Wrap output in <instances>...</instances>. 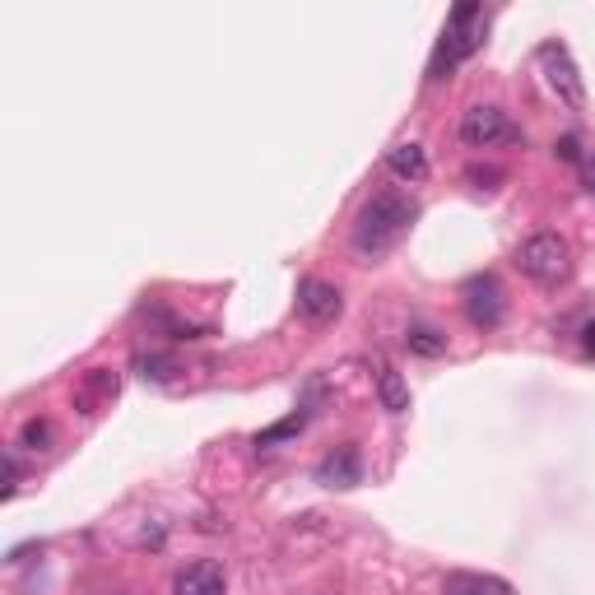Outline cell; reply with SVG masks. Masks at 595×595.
<instances>
[{"label":"cell","mask_w":595,"mask_h":595,"mask_svg":"<svg viewBox=\"0 0 595 595\" xmlns=\"http://www.w3.org/2000/svg\"><path fill=\"white\" fill-rule=\"evenodd\" d=\"M298 428H303V415H293V419H284V423H275V428H266V433L256 438V446H275V442H284V438H293Z\"/></svg>","instance_id":"obj_16"},{"label":"cell","mask_w":595,"mask_h":595,"mask_svg":"<svg viewBox=\"0 0 595 595\" xmlns=\"http://www.w3.org/2000/svg\"><path fill=\"white\" fill-rule=\"evenodd\" d=\"M344 312V298L336 284H326V279H303L298 284V317L312 321V326H330Z\"/></svg>","instance_id":"obj_7"},{"label":"cell","mask_w":595,"mask_h":595,"mask_svg":"<svg viewBox=\"0 0 595 595\" xmlns=\"http://www.w3.org/2000/svg\"><path fill=\"white\" fill-rule=\"evenodd\" d=\"M122 395V377L112 368H89L85 377L75 382V409L79 415H103V409H112V401Z\"/></svg>","instance_id":"obj_6"},{"label":"cell","mask_w":595,"mask_h":595,"mask_svg":"<svg viewBox=\"0 0 595 595\" xmlns=\"http://www.w3.org/2000/svg\"><path fill=\"white\" fill-rule=\"evenodd\" d=\"M387 168L401 181H423L428 177V154L419 144H395V149H387Z\"/></svg>","instance_id":"obj_13"},{"label":"cell","mask_w":595,"mask_h":595,"mask_svg":"<svg viewBox=\"0 0 595 595\" xmlns=\"http://www.w3.org/2000/svg\"><path fill=\"white\" fill-rule=\"evenodd\" d=\"M460 140H466L470 149L521 144V126H511L503 107H470L466 117H460Z\"/></svg>","instance_id":"obj_4"},{"label":"cell","mask_w":595,"mask_h":595,"mask_svg":"<svg viewBox=\"0 0 595 595\" xmlns=\"http://www.w3.org/2000/svg\"><path fill=\"white\" fill-rule=\"evenodd\" d=\"M540 71H544V85H549L558 98H564L568 107H582V75H577V65L568 56L564 42H544L540 47Z\"/></svg>","instance_id":"obj_5"},{"label":"cell","mask_w":595,"mask_h":595,"mask_svg":"<svg viewBox=\"0 0 595 595\" xmlns=\"http://www.w3.org/2000/svg\"><path fill=\"white\" fill-rule=\"evenodd\" d=\"M517 266H521L526 279H535V284L558 289L572 275V246H568V238H558V233H535V238L521 242Z\"/></svg>","instance_id":"obj_3"},{"label":"cell","mask_w":595,"mask_h":595,"mask_svg":"<svg viewBox=\"0 0 595 595\" xmlns=\"http://www.w3.org/2000/svg\"><path fill=\"white\" fill-rule=\"evenodd\" d=\"M582 181H586V191L595 195V154H586V159H582Z\"/></svg>","instance_id":"obj_20"},{"label":"cell","mask_w":595,"mask_h":595,"mask_svg":"<svg viewBox=\"0 0 595 595\" xmlns=\"http://www.w3.org/2000/svg\"><path fill=\"white\" fill-rule=\"evenodd\" d=\"M405 344H409V354H419V358H442L446 354V336H438L433 326H409Z\"/></svg>","instance_id":"obj_14"},{"label":"cell","mask_w":595,"mask_h":595,"mask_svg":"<svg viewBox=\"0 0 595 595\" xmlns=\"http://www.w3.org/2000/svg\"><path fill=\"white\" fill-rule=\"evenodd\" d=\"M140 368H144V377H168L173 358H140Z\"/></svg>","instance_id":"obj_18"},{"label":"cell","mask_w":595,"mask_h":595,"mask_svg":"<svg viewBox=\"0 0 595 595\" xmlns=\"http://www.w3.org/2000/svg\"><path fill=\"white\" fill-rule=\"evenodd\" d=\"M20 446H28V452H47V446H52V423H47V419H28L24 433H20Z\"/></svg>","instance_id":"obj_15"},{"label":"cell","mask_w":595,"mask_h":595,"mask_svg":"<svg viewBox=\"0 0 595 595\" xmlns=\"http://www.w3.org/2000/svg\"><path fill=\"white\" fill-rule=\"evenodd\" d=\"M224 586H228V577H224V568L214 564V558L187 564V568L177 572V582H173L177 595H224Z\"/></svg>","instance_id":"obj_9"},{"label":"cell","mask_w":595,"mask_h":595,"mask_svg":"<svg viewBox=\"0 0 595 595\" xmlns=\"http://www.w3.org/2000/svg\"><path fill=\"white\" fill-rule=\"evenodd\" d=\"M582 350H586V354H595V321H586V326H582Z\"/></svg>","instance_id":"obj_21"},{"label":"cell","mask_w":595,"mask_h":595,"mask_svg":"<svg viewBox=\"0 0 595 595\" xmlns=\"http://www.w3.org/2000/svg\"><path fill=\"white\" fill-rule=\"evenodd\" d=\"M358 474H363V466H358V452L354 446H336L321 466H317V479L326 489H354L358 484Z\"/></svg>","instance_id":"obj_10"},{"label":"cell","mask_w":595,"mask_h":595,"mask_svg":"<svg viewBox=\"0 0 595 595\" xmlns=\"http://www.w3.org/2000/svg\"><path fill=\"white\" fill-rule=\"evenodd\" d=\"M466 317L479 326V330H493L503 321V289L493 275H474L466 284Z\"/></svg>","instance_id":"obj_8"},{"label":"cell","mask_w":595,"mask_h":595,"mask_svg":"<svg viewBox=\"0 0 595 595\" xmlns=\"http://www.w3.org/2000/svg\"><path fill=\"white\" fill-rule=\"evenodd\" d=\"M554 154L564 159V163H582V140H577V136H564V140L554 144Z\"/></svg>","instance_id":"obj_17"},{"label":"cell","mask_w":595,"mask_h":595,"mask_svg":"<svg viewBox=\"0 0 595 595\" xmlns=\"http://www.w3.org/2000/svg\"><path fill=\"white\" fill-rule=\"evenodd\" d=\"M415 219H419L415 201L391 195V191L372 195V201L358 210V219H354V246H358L363 256H382V252H391V246L409 233V224H415Z\"/></svg>","instance_id":"obj_1"},{"label":"cell","mask_w":595,"mask_h":595,"mask_svg":"<svg viewBox=\"0 0 595 595\" xmlns=\"http://www.w3.org/2000/svg\"><path fill=\"white\" fill-rule=\"evenodd\" d=\"M14 484H20V466H14V456H5V498H14Z\"/></svg>","instance_id":"obj_19"},{"label":"cell","mask_w":595,"mask_h":595,"mask_svg":"<svg viewBox=\"0 0 595 595\" xmlns=\"http://www.w3.org/2000/svg\"><path fill=\"white\" fill-rule=\"evenodd\" d=\"M377 401H382V409H391V415H405L409 409V382L391 363H377Z\"/></svg>","instance_id":"obj_12"},{"label":"cell","mask_w":595,"mask_h":595,"mask_svg":"<svg viewBox=\"0 0 595 595\" xmlns=\"http://www.w3.org/2000/svg\"><path fill=\"white\" fill-rule=\"evenodd\" d=\"M479 42H484V10L479 5H456L452 20L442 28V42L433 52V65H428V79H446L456 61H466L479 52Z\"/></svg>","instance_id":"obj_2"},{"label":"cell","mask_w":595,"mask_h":595,"mask_svg":"<svg viewBox=\"0 0 595 595\" xmlns=\"http://www.w3.org/2000/svg\"><path fill=\"white\" fill-rule=\"evenodd\" d=\"M442 595H511V586L489 572H452L442 582Z\"/></svg>","instance_id":"obj_11"}]
</instances>
